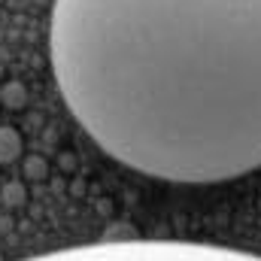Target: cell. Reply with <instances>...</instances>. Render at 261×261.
<instances>
[{"label":"cell","instance_id":"obj_2","mask_svg":"<svg viewBox=\"0 0 261 261\" xmlns=\"http://www.w3.org/2000/svg\"><path fill=\"white\" fill-rule=\"evenodd\" d=\"M24 261H261V255L189 240H103L55 249Z\"/></svg>","mask_w":261,"mask_h":261},{"label":"cell","instance_id":"obj_5","mask_svg":"<svg viewBox=\"0 0 261 261\" xmlns=\"http://www.w3.org/2000/svg\"><path fill=\"white\" fill-rule=\"evenodd\" d=\"M0 91H3V85H0Z\"/></svg>","mask_w":261,"mask_h":261},{"label":"cell","instance_id":"obj_1","mask_svg":"<svg viewBox=\"0 0 261 261\" xmlns=\"http://www.w3.org/2000/svg\"><path fill=\"white\" fill-rule=\"evenodd\" d=\"M49 55L119 164L179 186L261 167V0H55Z\"/></svg>","mask_w":261,"mask_h":261},{"label":"cell","instance_id":"obj_3","mask_svg":"<svg viewBox=\"0 0 261 261\" xmlns=\"http://www.w3.org/2000/svg\"><path fill=\"white\" fill-rule=\"evenodd\" d=\"M18 155H21V137H18V130L3 125L0 128V164L15 161Z\"/></svg>","mask_w":261,"mask_h":261},{"label":"cell","instance_id":"obj_4","mask_svg":"<svg viewBox=\"0 0 261 261\" xmlns=\"http://www.w3.org/2000/svg\"><path fill=\"white\" fill-rule=\"evenodd\" d=\"M0 100H6V103L18 107V103H24V88H21L18 82H12V85H6V88L0 91Z\"/></svg>","mask_w":261,"mask_h":261}]
</instances>
